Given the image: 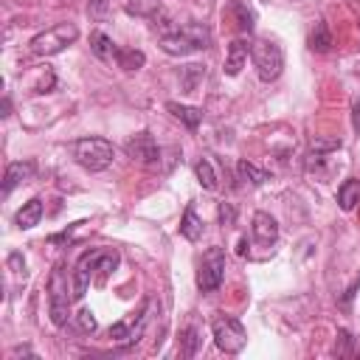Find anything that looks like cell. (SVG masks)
<instances>
[{"label":"cell","mask_w":360,"mask_h":360,"mask_svg":"<svg viewBox=\"0 0 360 360\" xmlns=\"http://www.w3.org/2000/svg\"><path fill=\"white\" fill-rule=\"evenodd\" d=\"M231 11H233V17H236V25H239V31H253V25H256V11L245 3V0H231Z\"/></svg>","instance_id":"7402d4cb"},{"label":"cell","mask_w":360,"mask_h":360,"mask_svg":"<svg viewBox=\"0 0 360 360\" xmlns=\"http://www.w3.org/2000/svg\"><path fill=\"white\" fill-rule=\"evenodd\" d=\"M107 11H110V0H90V3H87V14H90L93 20H104Z\"/></svg>","instance_id":"83f0119b"},{"label":"cell","mask_w":360,"mask_h":360,"mask_svg":"<svg viewBox=\"0 0 360 360\" xmlns=\"http://www.w3.org/2000/svg\"><path fill=\"white\" fill-rule=\"evenodd\" d=\"M180 233H183L188 242H197V239L202 236V219L197 217V211H194L191 202L186 205V211H183V217H180Z\"/></svg>","instance_id":"ac0fdd59"},{"label":"cell","mask_w":360,"mask_h":360,"mask_svg":"<svg viewBox=\"0 0 360 360\" xmlns=\"http://www.w3.org/2000/svg\"><path fill=\"white\" fill-rule=\"evenodd\" d=\"M70 301H73V290H68V273L65 267H53L51 278H48V315L53 321V326H65L70 315Z\"/></svg>","instance_id":"277c9868"},{"label":"cell","mask_w":360,"mask_h":360,"mask_svg":"<svg viewBox=\"0 0 360 360\" xmlns=\"http://www.w3.org/2000/svg\"><path fill=\"white\" fill-rule=\"evenodd\" d=\"M158 39L169 56H188V53L205 51L211 45V31L202 22H180L172 28H160Z\"/></svg>","instance_id":"7a4b0ae2"},{"label":"cell","mask_w":360,"mask_h":360,"mask_svg":"<svg viewBox=\"0 0 360 360\" xmlns=\"http://www.w3.org/2000/svg\"><path fill=\"white\" fill-rule=\"evenodd\" d=\"M332 354H335V357H357V343H354V338H352L349 329H338Z\"/></svg>","instance_id":"d4e9b609"},{"label":"cell","mask_w":360,"mask_h":360,"mask_svg":"<svg viewBox=\"0 0 360 360\" xmlns=\"http://www.w3.org/2000/svg\"><path fill=\"white\" fill-rule=\"evenodd\" d=\"M73 318H76V326H79V329H82L84 335H93V332H96V326H98L90 309H79V312H76Z\"/></svg>","instance_id":"4316f807"},{"label":"cell","mask_w":360,"mask_h":360,"mask_svg":"<svg viewBox=\"0 0 360 360\" xmlns=\"http://www.w3.org/2000/svg\"><path fill=\"white\" fill-rule=\"evenodd\" d=\"M225 278V250L222 248H208L200 267H197V287L202 292H214Z\"/></svg>","instance_id":"ba28073f"},{"label":"cell","mask_w":360,"mask_h":360,"mask_svg":"<svg viewBox=\"0 0 360 360\" xmlns=\"http://www.w3.org/2000/svg\"><path fill=\"white\" fill-rule=\"evenodd\" d=\"M166 110H169L177 121H183L188 129H197V127H200V121H202V110H200V107H188V104L166 101Z\"/></svg>","instance_id":"9a60e30c"},{"label":"cell","mask_w":360,"mask_h":360,"mask_svg":"<svg viewBox=\"0 0 360 360\" xmlns=\"http://www.w3.org/2000/svg\"><path fill=\"white\" fill-rule=\"evenodd\" d=\"M352 127H354V132L360 135V98L352 104Z\"/></svg>","instance_id":"f546056e"},{"label":"cell","mask_w":360,"mask_h":360,"mask_svg":"<svg viewBox=\"0 0 360 360\" xmlns=\"http://www.w3.org/2000/svg\"><path fill=\"white\" fill-rule=\"evenodd\" d=\"M233 219H236L233 205H231V202H222V205H219V222H222V225H233Z\"/></svg>","instance_id":"f1b7e54d"},{"label":"cell","mask_w":360,"mask_h":360,"mask_svg":"<svg viewBox=\"0 0 360 360\" xmlns=\"http://www.w3.org/2000/svg\"><path fill=\"white\" fill-rule=\"evenodd\" d=\"M8 110H11V101H8V98H3V115H8Z\"/></svg>","instance_id":"4dcf8cb0"},{"label":"cell","mask_w":360,"mask_h":360,"mask_svg":"<svg viewBox=\"0 0 360 360\" xmlns=\"http://www.w3.org/2000/svg\"><path fill=\"white\" fill-rule=\"evenodd\" d=\"M143 62H146V56H143V51H138V48H118V51H115V65H118L121 70H127V73L141 70Z\"/></svg>","instance_id":"ffe728a7"},{"label":"cell","mask_w":360,"mask_h":360,"mask_svg":"<svg viewBox=\"0 0 360 360\" xmlns=\"http://www.w3.org/2000/svg\"><path fill=\"white\" fill-rule=\"evenodd\" d=\"M250 233H253V242H256V245L273 248V245L278 242V222H276V217H270L267 211H256V214H253Z\"/></svg>","instance_id":"30bf717a"},{"label":"cell","mask_w":360,"mask_h":360,"mask_svg":"<svg viewBox=\"0 0 360 360\" xmlns=\"http://www.w3.org/2000/svg\"><path fill=\"white\" fill-rule=\"evenodd\" d=\"M146 321H149V304H143L138 323H129V321H118V323H112V326H110V332H107V335H110L115 343H135V340L143 335V326H146Z\"/></svg>","instance_id":"8fae6325"},{"label":"cell","mask_w":360,"mask_h":360,"mask_svg":"<svg viewBox=\"0 0 360 360\" xmlns=\"http://www.w3.org/2000/svg\"><path fill=\"white\" fill-rule=\"evenodd\" d=\"M357 202H360V180H357V177H349V180H343L340 188H338V205H340L343 211H352Z\"/></svg>","instance_id":"d6986e66"},{"label":"cell","mask_w":360,"mask_h":360,"mask_svg":"<svg viewBox=\"0 0 360 360\" xmlns=\"http://www.w3.org/2000/svg\"><path fill=\"white\" fill-rule=\"evenodd\" d=\"M211 335H214L217 349L225 352V354H236V352H242L245 343H248L245 326H242L236 318H231V315H217V318L211 321Z\"/></svg>","instance_id":"52a82bcc"},{"label":"cell","mask_w":360,"mask_h":360,"mask_svg":"<svg viewBox=\"0 0 360 360\" xmlns=\"http://www.w3.org/2000/svg\"><path fill=\"white\" fill-rule=\"evenodd\" d=\"M309 48L318 51V53H326V51L332 48V34H329L326 20H318V22H315V28H312V34H309Z\"/></svg>","instance_id":"603a6c76"},{"label":"cell","mask_w":360,"mask_h":360,"mask_svg":"<svg viewBox=\"0 0 360 360\" xmlns=\"http://www.w3.org/2000/svg\"><path fill=\"white\" fill-rule=\"evenodd\" d=\"M39 219H42V200H39V197H31V200L17 211V217H14V222H17L22 231L39 225Z\"/></svg>","instance_id":"2e32d148"},{"label":"cell","mask_w":360,"mask_h":360,"mask_svg":"<svg viewBox=\"0 0 360 360\" xmlns=\"http://www.w3.org/2000/svg\"><path fill=\"white\" fill-rule=\"evenodd\" d=\"M90 51L96 53V59H101V62H110V59H115V51H118V45L104 34V31H93L90 34Z\"/></svg>","instance_id":"e0dca14e"},{"label":"cell","mask_w":360,"mask_h":360,"mask_svg":"<svg viewBox=\"0 0 360 360\" xmlns=\"http://www.w3.org/2000/svg\"><path fill=\"white\" fill-rule=\"evenodd\" d=\"M248 53H250L248 39H233V42L228 45V53H225V76H236V73L245 68Z\"/></svg>","instance_id":"4fadbf2b"},{"label":"cell","mask_w":360,"mask_h":360,"mask_svg":"<svg viewBox=\"0 0 360 360\" xmlns=\"http://www.w3.org/2000/svg\"><path fill=\"white\" fill-rule=\"evenodd\" d=\"M70 152L73 160L87 172H104L115 158V149L107 138H79L70 143Z\"/></svg>","instance_id":"3957f363"},{"label":"cell","mask_w":360,"mask_h":360,"mask_svg":"<svg viewBox=\"0 0 360 360\" xmlns=\"http://www.w3.org/2000/svg\"><path fill=\"white\" fill-rule=\"evenodd\" d=\"M236 174H239V180H242L245 186H264V183H267V177H270L264 169L253 166V163H250V160H245V158L236 163Z\"/></svg>","instance_id":"44dd1931"},{"label":"cell","mask_w":360,"mask_h":360,"mask_svg":"<svg viewBox=\"0 0 360 360\" xmlns=\"http://www.w3.org/2000/svg\"><path fill=\"white\" fill-rule=\"evenodd\" d=\"M180 340H183V349H180L183 357H194L200 352V346H202V338H200V329L197 326H186Z\"/></svg>","instance_id":"484cf974"},{"label":"cell","mask_w":360,"mask_h":360,"mask_svg":"<svg viewBox=\"0 0 360 360\" xmlns=\"http://www.w3.org/2000/svg\"><path fill=\"white\" fill-rule=\"evenodd\" d=\"M194 174H197V180H200V186L205 188V191H217V172H214V166H211V160L208 158H200L197 163H194Z\"/></svg>","instance_id":"cb8c5ba5"},{"label":"cell","mask_w":360,"mask_h":360,"mask_svg":"<svg viewBox=\"0 0 360 360\" xmlns=\"http://www.w3.org/2000/svg\"><path fill=\"white\" fill-rule=\"evenodd\" d=\"M34 163L31 160H14V163H8L6 166V174H3V194L8 197L17 186H22V183H28L31 177H34Z\"/></svg>","instance_id":"7c38bea8"},{"label":"cell","mask_w":360,"mask_h":360,"mask_svg":"<svg viewBox=\"0 0 360 360\" xmlns=\"http://www.w3.org/2000/svg\"><path fill=\"white\" fill-rule=\"evenodd\" d=\"M124 149H127V155H129L135 163H141V166H158V163H160V146H158V141H155L146 129H141V132H135L132 138H127Z\"/></svg>","instance_id":"9c48e42d"},{"label":"cell","mask_w":360,"mask_h":360,"mask_svg":"<svg viewBox=\"0 0 360 360\" xmlns=\"http://www.w3.org/2000/svg\"><path fill=\"white\" fill-rule=\"evenodd\" d=\"M115 264H118V250H112V248H93V250L82 253L76 267H73V287H70L73 290V301L84 298V292H87L93 278L98 284H104L110 278V273L115 270Z\"/></svg>","instance_id":"6da1fadb"},{"label":"cell","mask_w":360,"mask_h":360,"mask_svg":"<svg viewBox=\"0 0 360 360\" xmlns=\"http://www.w3.org/2000/svg\"><path fill=\"white\" fill-rule=\"evenodd\" d=\"M202 79H205V65L191 62V65H183L180 68V87H183V93H197V87L202 84Z\"/></svg>","instance_id":"5bb4252c"},{"label":"cell","mask_w":360,"mask_h":360,"mask_svg":"<svg viewBox=\"0 0 360 360\" xmlns=\"http://www.w3.org/2000/svg\"><path fill=\"white\" fill-rule=\"evenodd\" d=\"M250 59H253L262 82H276L284 70V51H281V45H276L270 39H256L250 45Z\"/></svg>","instance_id":"8992f818"},{"label":"cell","mask_w":360,"mask_h":360,"mask_svg":"<svg viewBox=\"0 0 360 360\" xmlns=\"http://www.w3.org/2000/svg\"><path fill=\"white\" fill-rule=\"evenodd\" d=\"M76 39H79V28L73 22H56V25L39 31L28 45H31V53H37V56H56Z\"/></svg>","instance_id":"5b68a950"}]
</instances>
